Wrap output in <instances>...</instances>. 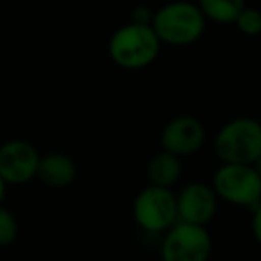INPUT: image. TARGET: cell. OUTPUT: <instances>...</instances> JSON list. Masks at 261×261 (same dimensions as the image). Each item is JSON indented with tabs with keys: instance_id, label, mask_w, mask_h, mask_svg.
Returning <instances> with one entry per match:
<instances>
[{
	"instance_id": "10",
	"label": "cell",
	"mask_w": 261,
	"mask_h": 261,
	"mask_svg": "<svg viewBox=\"0 0 261 261\" xmlns=\"http://www.w3.org/2000/svg\"><path fill=\"white\" fill-rule=\"evenodd\" d=\"M36 177L48 188L61 190L70 186L77 177V167L66 154L50 152L40 158Z\"/></svg>"
},
{
	"instance_id": "7",
	"label": "cell",
	"mask_w": 261,
	"mask_h": 261,
	"mask_svg": "<svg viewBox=\"0 0 261 261\" xmlns=\"http://www.w3.org/2000/svg\"><path fill=\"white\" fill-rule=\"evenodd\" d=\"M40 152L25 140H9L0 145V175L8 185H25L38 174Z\"/></svg>"
},
{
	"instance_id": "9",
	"label": "cell",
	"mask_w": 261,
	"mask_h": 261,
	"mask_svg": "<svg viewBox=\"0 0 261 261\" xmlns=\"http://www.w3.org/2000/svg\"><path fill=\"white\" fill-rule=\"evenodd\" d=\"M160 142L161 150H167L177 158L192 156L206 142V129L195 116H175L163 127Z\"/></svg>"
},
{
	"instance_id": "5",
	"label": "cell",
	"mask_w": 261,
	"mask_h": 261,
	"mask_svg": "<svg viewBox=\"0 0 261 261\" xmlns=\"http://www.w3.org/2000/svg\"><path fill=\"white\" fill-rule=\"evenodd\" d=\"M135 222L147 232H167L177 222V199L168 188L149 185L133 202Z\"/></svg>"
},
{
	"instance_id": "6",
	"label": "cell",
	"mask_w": 261,
	"mask_h": 261,
	"mask_svg": "<svg viewBox=\"0 0 261 261\" xmlns=\"http://www.w3.org/2000/svg\"><path fill=\"white\" fill-rule=\"evenodd\" d=\"M213 240L206 227L175 222L161 242V261H210Z\"/></svg>"
},
{
	"instance_id": "18",
	"label": "cell",
	"mask_w": 261,
	"mask_h": 261,
	"mask_svg": "<svg viewBox=\"0 0 261 261\" xmlns=\"http://www.w3.org/2000/svg\"><path fill=\"white\" fill-rule=\"evenodd\" d=\"M250 167H252V168H254V172H256V174H257V177H259V179H261V156H259V158H257V160H256V161H254V163H252V165H250Z\"/></svg>"
},
{
	"instance_id": "13",
	"label": "cell",
	"mask_w": 261,
	"mask_h": 261,
	"mask_svg": "<svg viewBox=\"0 0 261 261\" xmlns=\"http://www.w3.org/2000/svg\"><path fill=\"white\" fill-rule=\"evenodd\" d=\"M236 29L245 36H259L261 34V11L256 8L245 6L234 22Z\"/></svg>"
},
{
	"instance_id": "1",
	"label": "cell",
	"mask_w": 261,
	"mask_h": 261,
	"mask_svg": "<svg viewBox=\"0 0 261 261\" xmlns=\"http://www.w3.org/2000/svg\"><path fill=\"white\" fill-rule=\"evenodd\" d=\"M150 25L161 45L188 47L202 38L206 18L197 4L188 0H175L154 11Z\"/></svg>"
},
{
	"instance_id": "2",
	"label": "cell",
	"mask_w": 261,
	"mask_h": 261,
	"mask_svg": "<svg viewBox=\"0 0 261 261\" xmlns=\"http://www.w3.org/2000/svg\"><path fill=\"white\" fill-rule=\"evenodd\" d=\"M161 41L152 25L125 23L115 31L108 43L111 61L123 70H140L152 65L160 54Z\"/></svg>"
},
{
	"instance_id": "8",
	"label": "cell",
	"mask_w": 261,
	"mask_h": 261,
	"mask_svg": "<svg viewBox=\"0 0 261 261\" xmlns=\"http://www.w3.org/2000/svg\"><path fill=\"white\" fill-rule=\"evenodd\" d=\"M177 222L206 227L218 211V197L206 182H190L175 195Z\"/></svg>"
},
{
	"instance_id": "16",
	"label": "cell",
	"mask_w": 261,
	"mask_h": 261,
	"mask_svg": "<svg viewBox=\"0 0 261 261\" xmlns=\"http://www.w3.org/2000/svg\"><path fill=\"white\" fill-rule=\"evenodd\" d=\"M252 234L257 245L261 247V202L252 210Z\"/></svg>"
},
{
	"instance_id": "12",
	"label": "cell",
	"mask_w": 261,
	"mask_h": 261,
	"mask_svg": "<svg viewBox=\"0 0 261 261\" xmlns=\"http://www.w3.org/2000/svg\"><path fill=\"white\" fill-rule=\"evenodd\" d=\"M200 13L206 20L215 23H234L240 13L245 9V0H199Z\"/></svg>"
},
{
	"instance_id": "17",
	"label": "cell",
	"mask_w": 261,
	"mask_h": 261,
	"mask_svg": "<svg viewBox=\"0 0 261 261\" xmlns=\"http://www.w3.org/2000/svg\"><path fill=\"white\" fill-rule=\"evenodd\" d=\"M6 190H8V182L0 175V206H2V200H4V197H6Z\"/></svg>"
},
{
	"instance_id": "4",
	"label": "cell",
	"mask_w": 261,
	"mask_h": 261,
	"mask_svg": "<svg viewBox=\"0 0 261 261\" xmlns=\"http://www.w3.org/2000/svg\"><path fill=\"white\" fill-rule=\"evenodd\" d=\"M211 188L218 200L254 210L261 202V179L250 165L222 163L213 174Z\"/></svg>"
},
{
	"instance_id": "14",
	"label": "cell",
	"mask_w": 261,
	"mask_h": 261,
	"mask_svg": "<svg viewBox=\"0 0 261 261\" xmlns=\"http://www.w3.org/2000/svg\"><path fill=\"white\" fill-rule=\"evenodd\" d=\"M18 236V222L15 215L4 206H0V247H8Z\"/></svg>"
},
{
	"instance_id": "11",
	"label": "cell",
	"mask_w": 261,
	"mask_h": 261,
	"mask_svg": "<svg viewBox=\"0 0 261 261\" xmlns=\"http://www.w3.org/2000/svg\"><path fill=\"white\" fill-rule=\"evenodd\" d=\"M182 175V163L181 158L174 156V154L161 150V152L154 154L147 163V177L152 186H160V188H168L181 179Z\"/></svg>"
},
{
	"instance_id": "3",
	"label": "cell",
	"mask_w": 261,
	"mask_h": 261,
	"mask_svg": "<svg viewBox=\"0 0 261 261\" xmlns=\"http://www.w3.org/2000/svg\"><path fill=\"white\" fill-rule=\"evenodd\" d=\"M215 152L222 163L252 165L261 156V123L249 116H240L215 136Z\"/></svg>"
},
{
	"instance_id": "15",
	"label": "cell",
	"mask_w": 261,
	"mask_h": 261,
	"mask_svg": "<svg viewBox=\"0 0 261 261\" xmlns=\"http://www.w3.org/2000/svg\"><path fill=\"white\" fill-rule=\"evenodd\" d=\"M154 11L147 6H136L130 13V23H138V25H150L152 23Z\"/></svg>"
}]
</instances>
